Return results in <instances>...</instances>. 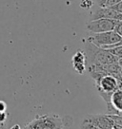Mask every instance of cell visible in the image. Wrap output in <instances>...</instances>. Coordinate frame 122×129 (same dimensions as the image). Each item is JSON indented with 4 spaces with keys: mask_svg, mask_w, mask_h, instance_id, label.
Returning <instances> with one entry per match:
<instances>
[{
    "mask_svg": "<svg viewBox=\"0 0 122 129\" xmlns=\"http://www.w3.org/2000/svg\"><path fill=\"white\" fill-rule=\"evenodd\" d=\"M86 67L92 64H107L117 62V58L110 53L106 48H98L88 40L85 41Z\"/></svg>",
    "mask_w": 122,
    "mask_h": 129,
    "instance_id": "obj_1",
    "label": "cell"
},
{
    "mask_svg": "<svg viewBox=\"0 0 122 129\" xmlns=\"http://www.w3.org/2000/svg\"><path fill=\"white\" fill-rule=\"evenodd\" d=\"M121 39L122 37L119 34H117L114 30H111L99 33H92V35H90L87 40L98 48H107L117 44L118 42L121 41Z\"/></svg>",
    "mask_w": 122,
    "mask_h": 129,
    "instance_id": "obj_2",
    "label": "cell"
},
{
    "mask_svg": "<svg viewBox=\"0 0 122 129\" xmlns=\"http://www.w3.org/2000/svg\"><path fill=\"white\" fill-rule=\"evenodd\" d=\"M117 21L107 18H99L91 20L87 23V29L91 33H99V32H106L114 30Z\"/></svg>",
    "mask_w": 122,
    "mask_h": 129,
    "instance_id": "obj_3",
    "label": "cell"
},
{
    "mask_svg": "<svg viewBox=\"0 0 122 129\" xmlns=\"http://www.w3.org/2000/svg\"><path fill=\"white\" fill-rule=\"evenodd\" d=\"M84 120L100 129H112L114 126V121L107 114H87Z\"/></svg>",
    "mask_w": 122,
    "mask_h": 129,
    "instance_id": "obj_4",
    "label": "cell"
},
{
    "mask_svg": "<svg viewBox=\"0 0 122 129\" xmlns=\"http://www.w3.org/2000/svg\"><path fill=\"white\" fill-rule=\"evenodd\" d=\"M99 18H107V19H113L116 21H122V13L114 11L112 8H99L95 10L92 14V19H99Z\"/></svg>",
    "mask_w": 122,
    "mask_h": 129,
    "instance_id": "obj_5",
    "label": "cell"
},
{
    "mask_svg": "<svg viewBox=\"0 0 122 129\" xmlns=\"http://www.w3.org/2000/svg\"><path fill=\"white\" fill-rule=\"evenodd\" d=\"M73 69L78 74H83L86 70V55L84 51L78 50L72 58Z\"/></svg>",
    "mask_w": 122,
    "mask_h": 129,
    "instance_id": "obj_6",
    "label": "cell"
},
{
    "mask_svg": "<svg viewBox=\"0 0 122 129\" xmlns=\"http://www.w3.org/2000/svg\"><path fill=\"white\" fill-rule=\"evenodd\" d=\"M110 104L119 114H122V88H118L113 92Z\"/></svg>",
    "mask_w": 122,
    "mask_h": 129,
    "instance_id": "obj_7",
    "label": "cell"
},
{
    "mask_svg": "<svg viewBox=\"0 0 122 129\" xmlns=\"http://www.w3.org/2000/svg\"><path fill=\"white\" fill-rule=\"evenodd\" d=\"M110 53H112L115 58H122V45H117V46H114L109 48H106Z\"/></svg>",
    "mask_w": 122,
    "mask_h": 129,
    "instance_id": "obj_8",
    "label": "cell"
},
{
    "mask_svg": "<svg viewBox=\"0 0 122 129\" xmlns=\"http://www.w3.org/2000/svg\"><path fill=\"white\" fill-rule=\"evenodd\" d=\"M120 0H96V3L100 8H112Z\"/></svg>",
    "mask_w": 122,
    "mask_h": 129,
    "instance_id": "obj_9",
    "label": "cell"
},
{
    "mask_svg": "<svg viewBox=\"0 0 122 129\" xmlns=\"http://www.w3.org/2000/svg\"><path fill=\"white\" fill-rule=\"evenodd\" d=\"M80 129H100V128H98L97 126H95L93 123H91L90 121H86V120L83 119L81 124H80Z\"/></svg>",
    "mask_w": 122,
    "mask_h": 129,
    "instance_id": "obj_10",
    "label": "cell"
},
{
    "mask_svg": "<svg viewBox=\"0 0 122 129\" xmlns=\"http://www.w3.org/2000/svg\"><path fill=\"white\" fill-rule=\"evenodd\" d=\"M93 5H94V2H93V0H81V2H80V8L83 9V10H90V9L93 7Z\"/></svg>",
    "mask_w": 122,
    "mask_h": 129,
    "instance_id": "obj_11",
    "label": "cell"
},
{
    "mask_svg": "<svg viewBox=\"0 0 122 129\" xmlns=\"http://www.w3.org/2000/svg\"><path fill=\"white\" fill-rule=\"evenodd\" d=\"M114 31L122 37V21H117L116 26L114 28Z\"/></svg>",
    "mask_w": 122,
    "mask_h": 129,
    "instance_id": "obj_12",
    "label": "cell"
},
{
    "mask_svg": "<svg viewBox=\"0 0 122 129\" xmlns=\"http://www.w3.org/2000/svg\"><path fill=\"white\" fill-rule=\"evenodd\" d=\"M8 119V113L6 111H0V123H4Z\"/></svg>",
    "mask_w": 122,
    "mask_h": 129,
    "instance_id": "obj_13",
    "label": "cell"
},
{
    "mask_svg": "<svg viewBox=\"0 0 122 129\" xmlns=\"http://www.w3.org/2000/svg\"><path fill=\"white\" fill-rule=\"evenodd\" d=\"M112 9H114V11H116V12H121L122 13V0H120L117 4H115L114 6H113Z\"/></svg>",
    "mask_w": 122,
    "mask_h": 129,
    "instance_id": "obj_14",
    "label": "cell"
},
{
    "mask_svg": "<svg viewBox=\"0 0 122 129\" xmlns=\"http://www.w3.org/2000/svg\"><path fill=\"white\" fill-rule=\"evenodd\" d=\"M7 110V104L4 101H0V111H6Z\"/></svg>",
    "mask_w": 122,
    "mask_h": 129,
    "instance_id": "obj_15",
    "label": "cell"
},
{
    "mask_svg": "<svg viewBox=\"0 0 122 129\" xmlns=\"http://www.w3.org/2000/svg\"><path fill=\"white\" fill-rule=\"evenodd\" d=\"M10 129H21V127H20V125H19V124H14L13 126H12Z\"/></svg>",
    "mask_w": 122,
    "mask_h": 129,
    "instance_id": "obj_16",
    "label": "cell"
},
{
    "mask_svg": "<svg viewBox=\"0 0 122 129\" xmlns=\"http://www.w3.org/2000/svg\"><path fill=\"white\" fill-rule=\"evenodd\" d=\"M117 64L122 68V58H119V59H117Z\"/></svg>",
    "mask_w": 122,
    "mask_h": 129,
    "instance_id": "obj_17",
    "label": "cell"
},
{
    "mask_svg": "<svg viewBox=\"0 0 122 129\" xmlns=\"http://www.w3.org/2000/svg\"><path fill=\"white\" fill-rule=\"evenodd\" d=\"M4 128V123H0V129Z\"/></svg>",
    "mask_w": 122,
    "mask_h": 129,
    "instance_id": "obj_18",
    "label": "cell"
},
{
    "mask_svg": "<svg viewBox=\"0 0 122 129\" xmlns=\"http://www.w3.org/2000/svg\"><path fill=\"white\" fill-rule=\"evenodd\" d=\"M112 129H114V127H113V128H112Z\"/></svg>",
    "mask_w": 122,
    "mask_h": 129,
    "instance_id": "obj_19",
    "label": "cell"
}]
</instances>
